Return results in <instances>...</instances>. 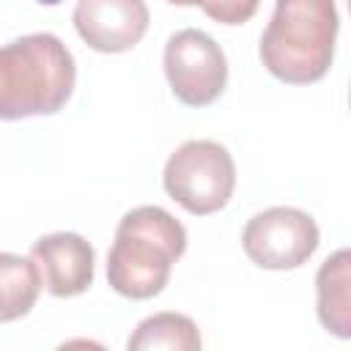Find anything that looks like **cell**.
Here are the masks:
<instances>
[{
    "label": "cell",
    "mask_w": 351,
    "mask_h": 351,
    "mask_svg": "<svg viewBox=\"0 0 351 351\" xmlns=\"http://www.w3.org/2000/svg\"><path fill=\"white\" fill-rule=\"evenodd\" d=\"M184 252V225L159 206H137L115 228V241L107 252V282L126 299L159 296Z\"/></svg>",
    "instance_id": "cell-1"
},
{
    "label": "cell",
    "mask_w": 351,
    "mask_h": 351,
    "mask_svg": "<svg viewBox=\"0 0 351 351\" xmlns=\"http://www.w3.org/2000/svg\"><path fill=\"white\" fill-rule=\"evenodd\" d=\"M77 80L74 55L55 33H27L0 47V121L55 115Z\"/></svg>",
    "instance_id": "cell-2"
},
{
    "label": "cell",
    "mask_w": 351,
    "mask_h": 351,
    "mask_svg": "<svg viewBox=\"0 0 351 351\" xmlns=\"http://www.w3.org/2000/svg\"><path fill=\"white\" fill-rule=\"evenodd\" d=\"M337 30L335 0H274V14L258 47L261 63L280 82H318L335 60Z\"/></svg>",
    "instance_id": "cell-3"
},
{
    "label": "cell",
    "mask_w": 351,
    "mask_h": 351,
    "mask_svg": "<svg viewBox=\"0 0 351 351\" xmlns=\"http://www.w3.org/2000/svg\"><path fill=\"white\" fill-rule=\"evenodd\" d=\"M162 184L184 211L208 217L228 206L236 189V165L217 140H186L170 154Z\"/></svg>",
    "instance_id": "cell-4"
},
{
    "label": "cell",
    "mask_w": 351,
    "mask_h": 351,
    "mask_svg": "<svg viewBox=\"0 0 351 351\" xmlns=\"http://www.w3.org/2000/svg\"><path fill=\"white\" fill-rule=\"evenodd\" d=\"M321 230L315 219L291 206H274L255 214L241 233V247L247 258L269 271L299 269L318 250Z\"/></svg>",
    "instance_id": "cell-5"
},
{
    "label": "cell",
    "mask_w": 351,
    "mask_h": 351,
    "mask_svg": "<svg viewBox=\"0 0 351 351\" xmlns=\"http://www.w3.org/2000/svg\"><path fill=\"white\" fill-rule=\"evenodd\" d=\"M165 77L173 96L186 107L217 101L228 85V60L222 47L203 30L186 27L165 44Z\"/></svg>",
    "instance_id": "cell-6"
},
{
    "label": "cell",
    "mask_w": 351,
    "mask_h": 351,
    "mask_svg": "<svg viewBox=\"0 0 351 351\" xmlns=\"http://www.w3.org/2000/svg\"><path fill=\"white\" fill-rule=\"evenodd\" d=\"M71 22L90 49L115 55L143 41L151 14L145 0H77Z\"/></svg>",
    "instance_id": "cell-7"
},
{
    "label": "cell",
    "mask_w": 351,
    "mask_h": 351,
    "mask_svg": "<svg viewBox=\"0 0 351 351\" xmlns=\"http://www.w3.org/2000/svg\"><path fill=\"white\" fill-rule=\"evenodd\" d=\"M30 258L41 271L44 288L58 296H80L93 285L96 252L80 233H47L33 241Z\"/></svg>",
    "instance_id": "cell-8"
},
{
    "label": "cell",
    "mask_w": 351,
    "mask_h": 351,
    "mask_svg": "<svg viewBox=\"0 0 351 351\" xmlns=\"http://www.w3.org/2000/svg\"><path fill=\"white\" fill-rule=\"evenodd\" d=\"M351 252L337 250L315 274V310L326 332L340 340L351 337Z\"/></svg>",
    "instance_id": "cell-9"
},
{
    "label": "cell",
    "mask_w": 351,
    "mask_h": 351,
    "mask_svg": "<svg viewBox=\"0 0 351 351\" xmlns=\"http://www.w3.org/2000/svg\"><path fill=\"white\" fill-rule=\"evenodd\" d=\"M44 282L33 258L0 252V324L16 321L33 310Z\"/></svg>",
    "instance_id": "cell-10"
},
{
    "label": "cell",
    "mask_w": 351,
    "mask_h": 351,
    "mask_svg": "<svg viewBox=\"0 0 351 351\" xmlns=\"http://www.w3.org/2000/svg\"><path fill=\"white\" fill-rule=\"evenodd\" d=\"M203 346L197 324L181 313H156L137 324L126 340L129 351H197Z\"/></svg>",
    "instance_id": "cell-11"
},
{
    "label": "cell",
    "mask_w": 351,
    "mask_h": 351,
    "mask_svg": "<svg viewBox=\"0 0 351 351\" xmlns=\"http://www.w3.org/2000/svg\"><path fill=\"white\" fill-rule=\"evenodd\" d=\"M261 0H203L200 8L219 25H244L255 16Z\"/></svg>",
    "instance_id": "cell-12"
},
{
    "label": "cell",
    "mask_w": 351,
    "mask_h": 351,
    "mask_svg": "<svg viewBox=\"0 0 351 351\" xmlns=\"http://www.w3.org/2000/svg\"><path fill=\"white\" fill-rule=\"evenodd\" d=\"M167 3H173V5H200L203 0H167Z\"/></svg>",
    "instance_id": "cell-13"
}]
</instances>
